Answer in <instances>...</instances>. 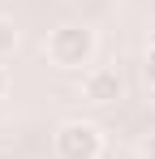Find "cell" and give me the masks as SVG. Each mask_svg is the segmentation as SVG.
<instances>
[{"instance_id":"cell-1","label":"cell","mask_w":155,"mask_h":159,"mask_svg":"<svg viewBox=\"0 0 155 159\" xmlns=\"http://www.w3.org/2000/svg\"><path fill=\"white\" fill-rule=\"evenodd\" d=\"M95 30L82 26V22H65V26H56L48 34V43H43V56H48L56 69H82V65H91L95 60Z\"/></svg>"},{"instance_id":"cell-2","label":"cell","mask_w":155,"mask_h":159,"mask_svg":"<svg viewBox=\"0 0 155 159\" xmlns=\"http://www.w3.org/2000/svg\"><path fill=\"white\" fill-rule=\"evenodd\" d=\"M56 159H103V133L91 120H65L52 133Z\"/></svg>"},{"instance_id":"cell-3","label":"cell","mask_w":155,"mask_h":159,"mask_svg":"<svg viewBox=\"0 0 155 159\" xmlns=\"http://www.w3.org/2000/svg\"><path fill=\"white\" fill-rule=\"evenodd\" d=\"M82 95L103 107V103H116V99L125 95V82H121V73H116L112 65H95V69H86V78H82Z\"/></svg>"},{"instance_id":"cell-4","label":"cell","mask_w":155,"mask_h":159,"mask_svg":"<svg viewBox=\"0 0 155 159\" xmlns=\"http://www.w3.org/2000/svg\"><path fill=\"white\" fill-rule=\"evenodd\" d=\"M142 78H147V82L155 86V43L147 48V56H142Z\"/></svg>"},{"instance_id":"cell-5","label":"cell","mask_w":155,"mask_h":159,"mask_svg":"<svg viewBox=\"0 0 155 159\" xmlns=\"http://www.w3.org/2000/svg\"><path fill=\"white\" fill-rule=\"evenodd\" d=\"M138 159H155V133H147V138L138 142Z\"/></svg>"},{"instance_id":"cell-6","label":"cell","mask_w":155,"mask_h":159,"mask_svg":"<svg viewBox=\"0 0 155 159\" xmlns=\"http://www.w3.org/2000/svg\"><path fill=\"white\" fill-rule=\"evenodd\" d=\"M13 43H17V30L9 22H0V48H13Z\"/></svg>"},{"instance_id":"cell-7","label":"cell","mask_w":155,"mask_h":159,"mask_svg":"<svg viewBox=\"0 0 155 159\" xmlns=\"http://www.w3.org/2000/svg\"><path fill=\"white\" fill-rule=\"evenodd\" d=\"M4 90H9V69L0 65V99H4Z\"/></svg>"}]
</instances>
